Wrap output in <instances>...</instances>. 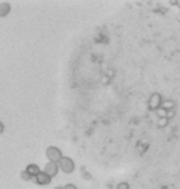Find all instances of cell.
Wrapping results in <instances>:
<instances>
[{"mask_svg":"<svg viewBox=\"0 0 180 189\" xmlns=\"http://www.w3.org/2000/svg\"><path fill=\"white\" fill-rule=\"evenodd\" d=\"M45 156L49 161H52V163H57V164H59L60 160L64 157L63 156V153H62V150H60L57 146H48L46 147V150H45Z\"/></svg>","mask_w":180,"mask_h":189,"instance_id":"cell-1","label":"cell"},{"mask_svg":"<svg viewBox=\"0 0 180 189\" xmlns=\"http://www.w3.org/2000/svg\"><path fill=\"white\" fill-rule=\"evenodd\" d=\"M59 167H60V171H63L64 174H73L74 172V169H75V163L71 157L64 156L62 160H60Z\"/></svg>","mask_w":180,"mask_h":189,"instance_id":"cell-2","label":"cell"},{"mask_svg":"<svg viewBox=\"0 0 180 189\" xmlns=\"http://www.w3.org/2000/svg\"><path fill=\"white\" fill-rule=\"evenodd\" d=\"M162 102H164V101H162L160 94L155 93L151 95L149 101H148V106H149V109H152V111H158L160 106H162Z\"/></svg>","mask_w":180,"mask_h":189,"instance_id":"cell-3","label":"cell"},{"mask_svg":"<svg viewBox=\"0 0 180 189\" xmlns=\"http://www.w3.org/2000/svg\"><path fill=\"white\" fill-rule=\"evenodd\" d=\"M32 181H35V182L38 183V185H41V186H46V185H49V183L52 182V178H50L45 171H41L36 176H34Z\"/></svg>","mask_w":180,"mask_h":189,"instance_id":"cell-4","label":"cell"},{"mask_svg":"<svg viewBox=\"0 0 180 189\" xmlns=\"http://www.w3.org/2000/svg\"><path fill=\"white\" fill-rule=\"evenodd\" d=\"M60 171V167L57 163H52V161H48V163L45 164V172L48 174V175L50 176V178H53V176L57 175V172Z\"/></svg>","mask_w":180,"mask_h":189,"instance_id":"cell-5","label":"cell"},{"mask_svg":"<svg viewBox=\"0 0 180 189\" xmlns=\"http://www.w3.org/2000/svg\"><path fill=\"white\" fill-rule=\"evenodd\" d=\"M10 11H11V6L9 2H2V3H0V17L9 16Z\"/></svg>","mask_w":180,"mask_h":189,"instance_id":"cell-6","label":"cell"},{"mask_svg":"<svg viewBox=\"0 0 180 189\" xmlns=\"http://www.w3.org/2000/svg\"><path fill=\"white\" fill-rule=\"evenodd\" d=\"M25 169L30 172V175L32 176V178H34V176H36L38 174L41 172V168H39V165H38V164H28Z\"/></svg>","mask_w":180,"mask_h":189,"instance_id":"cell-7","label":"cell"},{"mask_svg":"<svg viewBox=\"0 0 180 189\" xmlns=\"http://www.w3.org/2000/svg\"><path fill=\"white\" fill-rule=\"evenodd\" d=\"M160 108H164L165 111H172L175 108V102L172 100H165L164 102H162V106Z\"/></svg>","mask_w":180,"mask_h":189,"instance_id":"cell-8","label":"cell"},{"mask_svg":"<svg viewBox=\"0 0 180 189\" xmlns=\"http://www.w3.org/2000/svg\"><path fill=\"white\" fill-rule=\"evenodd\" d=\"M20 176H21V179H23V181H25V182H28V181H32V176L30 175V172H28L27 169H23V171H21Z\"/></svg>","mask_w":180,"mask_h":189,"instance_id":"cell-9","label":"cell"},{"mask_svg":"<svg viewBox=\"0 0 180 189\" xmlns=\"http://www.w3.org/2000/svg\"><path fill=\"white\" fill-rule=\"evenodd\" d=\"M167 123H169V119H167V118H158V126H159V128H165Z\"/></svg>","mask_w":180,"mask_h":189,"instance_id":"cell-10","label":"cell"},{"mask_svg":"<svg viewBox=\"0 0 180 189\" xmlns=\"http://www.w3.org/2000/svg\"><path fill=\"white\" fill-rule=\"evenodd\" d=\"M166 112H167V111H165L164 108H159V109L157 111L158 118H166Z\"/></svg>","mask_w":180,"mask_h":189,"instance_id":"cell-11","label":"cell"},{"mask_svg":"<svg viewBox=\"0 0 180 189\" xmlns=\"http://www.w3.org/2000/svg\"><path fill=\"white\" fill-rule=\"evenodd\" d=\"M116 189H130V185H128L127 182H120L116 186Z\"/></svg>","mask_w":180,"mask_h":189,"instance_id":"cell-12","label":"cell"},{"mask_svg":"<svg viewBox=\"0 0 180 189\" xmlns=\"http://www.w3.org/2000/svg\"><path fill=\"white\" fill-rule=\"evenodd\" d=\"M109 76H102V79H101V83L103 84V86H106V84H109Z\"/></svg>","mask_w":180,"mask_h":189,"instance_id":"cell-13","label":"cell"},{"mask_svg":"<svg viewBox=\"0 0 180 189\" xmlns=\"http://www.w3.org/2000/svg\"><path fill=\"white\" fill-rule=\"evenodd\" d=\"M63 189H78V188H77V185H74V183H66V185L63 186Z\"/></svg>","mask_w":180,"mask_h":189,"instance_id":"cell-14","label":"cell"},{"mask_svg":"<svg viewBox=\"0 0 180 189\" xmlns=\"http://www.w3.org/2000/svg\"><path fill=\"white\" fill-rule=\"evenodd\" d=\"M173 116H175V111L173 109H172V111H167V112H166V118H167V119H172Z\"/></svg>","mask_w":180,"mask_h":189,"instance_id":"cell-15","label":"cell"},{"mask_svg":"<svg viewBox=\"0 0 180 189\" xmlns=\"http://www.w3.org/2000/svg\"><path fill=\"white\" fill-rule=\"evenodd\" d=\"M3 132H4V123L0 120V135H2Z\"/></svg>","mask_w":180,"mask_h":189,"instance_id":"cell-16","label":"cell"},{"mask_svg":"<svg viewBox=\"0 0 180 189\" xmlns=\"http://www.w3.org/2000/svg\"><path fill=\"white\" fill-rule=\"evenodd\" d=\"M53 189H63V186H55Z\"/></svg>","mask_w":180,"mask_h":189,"instance_id":"cell-17","label":"cell"},{"mask_svg":"<svg viewBox=\"0 0 180 189\" xmlns=\"http://www.w3.org/2000/svg\"><path fill=\"white\" fill-rule=\"evenodd\" d=\"M177 6H179V9H180V0H177Z\"/></svg>","mask_w":180,"mask_h":189,"instance_id":"cell-18","label":"cell"}]
</instances>
